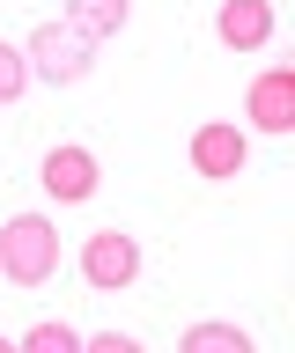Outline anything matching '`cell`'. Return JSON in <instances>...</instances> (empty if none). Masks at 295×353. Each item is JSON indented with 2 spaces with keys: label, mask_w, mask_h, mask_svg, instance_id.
<instances>
[{
  "label": "cell",
  "mask_w": 295,
  "mask_h": 353,
  "mask_svg": "<svg viewBox=\"0 0 295 353\" xmlns=\"http://www.w3.org/2000/svg\"><path fill=\"white\" fill-rule=\"evenodd\" d=\"M52 265H59V228H52L45 214H15L0 228V272L15 287H45Z\"/></svg>",
  "instance_id": "obj_1"
},
{
  "label": "cell",
  "mask_w": 295,
  "mask_h": 353,
  "mask_svg": "<svg viewBox=\"0 0 295 353\" xmlns=\"http://www.w3.org/2000/svg\"><path fill=\"white\" fill-rule=\"evenodd\" d=\"M30 353H82V331L74 324H37L30 331Z\"/></svg>",
  "instance_id": "obj_11"
},
{
  "label": "cell",
  "mask_w": 295,
  "mask_h": 353,
  "mask_svg": "<svg viewBox=\"0 0 295 353\" xmlns=\"http://www.w3.org/2000/svg\"><path fill=\"white\" fill-rule=\"evenodd\" d=\"M96 184H104V170H96L89 148H52L45 154V192L59 199V206H82V199H96Z\"/></svg>",
  "instance_id": "obj_4"
},
{
  "label": "cell",
  "mask_w": 295,
  "mask_h": 353,
  "mask_svg": "<svg viewBox=\"0 0 295 353\" xmlns=\"http://www.w3.org/2000/svg\"><path fill=\"white\" fill-rule=\"evenodd\" d=\"M89 66H96V37H82L74 22H45V30H30V74L52 88H74V81H89Z\"/></svg>",
  "instance_id": "obj_2"
},
{
  "label": "cell",
  "mask_w": 295,
  "mask_h": 353,
  "mask_svg": "<svg viewBox=\"0 0 295 353\" xmlns=\"http://www.w3.org/2000/svg\"><path fill=\"white\" fill-rule=\"evenodd\" d=\"M67 22L82 37H111V30H126V0H67Z\"/></svg>",
  "instance_id": "obj_8"
},
{
  "label": "cell",
  "mask_w": 295,
  "mask_h": 353,
  "mask_svg": "<svg viewBox=\"0 0 295 353\" xmlns=\"http://www.w3.org/2000/svg\"><path fill=\"white\" fill-rule=\"evenodd\" d=\"M89 353H133V339H126V331H96Z\"/></svg>",
  "instance_id": "obj_12"
},
{
  "label": "cell",
  "mask_w": 295,
  "mask_h": 353,
  "mask_svg": "<svg viewBox=\"0 0 295 353\" xmlns=\"http://www.w3.org/2000/svg\"><path fill=\"white\" fill-rule=\"evenodd\" d=\"M244 103H251V125L280 140V132L295 125V74H288V66H273V74H258Z\"/></svg>",
  "instance_id": "obj_6"
},
{
  "label": "cell",
  "mask_w": 295,
  "mask_h": 353,
  "mask_svg": "<svg viewBox=\"0 0 295 353\" xmlns=\"http://www.w3.org/2000/svg\"><path fill=\"white\" fill-rule=\"evenodd\" d=\"M23 88H30V59L15 52V44H0V103H15Z\"/></svg>",
  "instance_id": "obj_10"
},
{
  "label": "cell",
  "mask_w": 295,
  "mask_h": 353,
  "mask_svg": "<svg viewBox=\"0 0 295 353\" xmlns=\"http://www.w3.org/2000/svg\"><path fill=\"white\" fill-rule=\"evenodd\" d=\"M251 353V331H236V324H192L184 331V353Z\"/></svg>",
  "instance_id": "obj_9"
},
{
  "label": "cell",
  "mask_w": 295,
  "mask_h": 353,
  "mask_svg": "<svg viewBox=\"0 0 295 353\" xmlns=\"http://www.w3.org/2000/svg\"><path fill=\"white\" fill-rule=\"evenodd\" d=\"M273 0H222V15H214V37L229 44V52H266L273 37Z\"/></svg>",
  "instance_id": "obj_5"
},
{
  "label": "cell",
  "mask_w": 295,
  "mask_h": 353,
  "mask_svg": "<svg viewBox=\"0 0 295 353\" xmlns=\"http://www.w3.org/2000/svg\"><path fill=\"white\" fill-rule=\"evenodd\" d=\"M82 280L104 287V294L133 287V280H140V243L126 236V228H96V236L82 243Z\"/></svg>",
  "instance_id": "obj_3"
},
{
  "label": "cell",
  "mask_w": 295,
  "mask_h": 353,
  "mask_svg": "<svg viewBox=\"0 0 295 353\" xmlns=\"http://www.w3.org/2000/svg\"><path fill=\"white\" fill-rule=\"evenodd\" d=\"M192 170L214 176V184L236 176V170H244V132H236V125H200V132H192Z\"/></svg>",
  "instance_id": "obj_7"
}]
</instances>
